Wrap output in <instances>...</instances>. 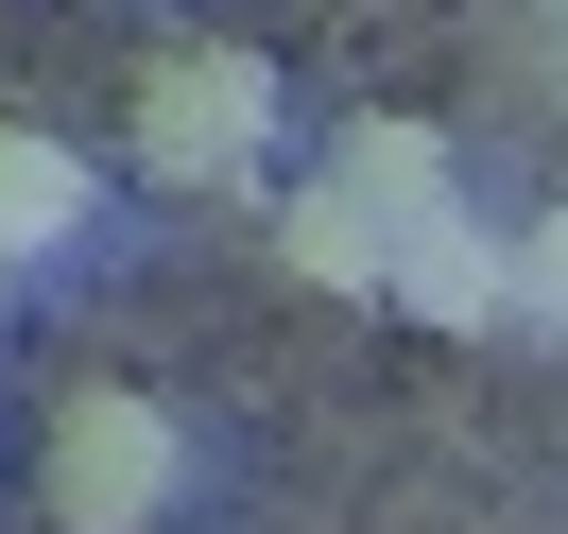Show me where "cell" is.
I'll return each mask as SVG.
<instances>
[{"label":"cell","mask_w":568,"mask_h":534,"mask_svg":"<svg viewBox=\"0 0 568 534\" xmlns=\"http://www.w3.org/2000/svg\"><path fill=\"white\" fill-rule=\"evenodd\" d=\"M173 483H190V431L155 414L139 380H70V396H52L36 500H52L70 534H155V517H173Z\"/></svg>","instance_id":"1"},{"label":"cell","mask_w":568,"mask_h":534,"mask_svg":"<svg viewBox=\"0 0 568 534\" xmlns=\"http://www.w3.org/2000/svg\"><path fill=\"white\" fill-rule=\"evenodd\" d=\"M258 139H276V70H258L242 36H207V52H155V70H139V173L224 190Z\"/></svg>","instance_id":"2"},{"label":"cell","mask_w":568,"mask_h":534,"mask_svg":"<svg viewBox=\"0 0 568 534\" xmlns=\"http://www.w3.org/2000/svg\"><path fill=\"white\" fill-rule=\"evenodd\" d=\"M327 190H345L379 242H414V224H448L465 190H448V139L430 121H327Z\"/></svg>","instance_id":"3"},{"label":"cell","mask_w":568,"mask_h":534,"mask_svg":"<svg viewBox=\"0 0 568 534\" xmlns=\"http://www.w3.org/2000/svg\"><path fill=\"white\" fill-rule=\"evenodd\" d=\"M396 311L414 328H483V311H517V242H483V224H414V242H396Z\"/></svg>","instance_id":"4"},{"label":"cell","mask_w":568,"mask_h":534,"mask_svg":"<svg viewBox=\"0 0 568 534\" xmlns=\"http://www.w3.org/2000/svg\"><path fill=\"white\" fill-rule=\"evenodd\" d=\"M70 224H87V155L36 139V121H0V276H18V259H52Z\"/></svg>","instance_id":"5"},{"label":"cell","mask_w":568,"mask_h":534,"mask_svg":"<svg viewBox=\"0 0 568 534\" xmlns=\"http://www.w3.org/2000/svg\"><path fill=\"white\" fill-rule=\"evenodd\" d=\"M276 259H293V276H311V293H396V242H379V224H362L345 208V190H293V208H276Z\"/></svg>","instance_id":"6"},{"label":"cell","mask_w":568,"mask_h":534,"mask_svg":"<svg viewBox=\"0 0 568 534\" xmlns=\"http://www.w3.org/2000/svg\"><path fill=\"white\" fill-rule=\"evenodd\" d=\"M517 311H534V328H568V208H551V224H517Z\"/></svg>","instance_id":"7"}]
</instances>
